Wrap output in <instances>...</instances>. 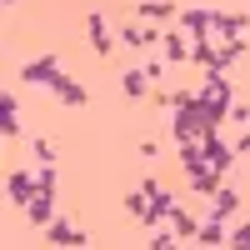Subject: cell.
Segmentation results:
<instances>
[{"mask_svg":"<svg viewBox=\"0 0 250 250\" xmlns=\"http://www.w3.org/2000/svg\"><path fill=\"white\" fill-rule=\"evenodd\" d=\"M195 100L225 120V110H230V100H235V90H230V80H225V70H205V80L195 85Z\"/></svg>","mask_w":250,"mask_h":250,"instance_id":"1","label":"cell"},{"mask_svg":"<svg viewBox=\"0 0 250 250\" xmlns=\"http://www.w3.org/2000/svg\"><path fill=\"white\" fill-rule=\"evenodd\" d=\"M200 150H205V160H210V170L230 175V165H235V145H225V140H220V130L200 135Z\"/></svg>","mask_w":250,"mask_h":250,"instance_id":"2","label":"cell"},{"mask_svg":"<svg viewBox=\"0 0 250 250\" xmlns=\"http://www.w3.org/2000/svg\"><path fill=\"white\" fill-rule=\"evenodd\" d=\"M55 75H60V60L55 55H40V60H25V65H20V80H25V85H45L50 90Z\"/></svg>","mask_w":250,"mask_h":250,"instance_id":"3","label":"cell"},{"mask_svg":"<svg viewBox=\"0 0 250 250\" xmlns=\"http://www.w3.org/2000/svg\"><path fill=\"white\" fill-rule=\"evenodd\" d=\"M35 190H40L35 170H10V180H5V195H10V205H30V200H35Z\"/></svg>","mask_w":250,"mask_h":250,"instance_id":"4","label":"cell"},{"mask_svg":"<svg viewBox=\"0 0 250 250\" xmlns=\"http://www.w3.org/2000/svg\"><path fill=\"white\" fill-rule=\"evenodd\" d=\"M175 25L190 35V40H200V35H210V25H215V10H180L175 15Z\"/></svg>","mask_w":250,"mask_h":250,"instance_id":"5","label":"cell"},{"mask_svg":"<svg viewBox=\"0 0 250 250\" xmlns=\"http://www.w3.org/2000/svg\"><path fill=\"white\" fill-rule=\"evenodd\" d=\"M50 90L60 95V105H85V100H90V90H85V85H80V80H70L65 70H60V75L50 80Z\"/></svg>","mask_w":250,"mask_h":250,"instance_id":"6","label":"cell"},{"mask_svg":"<svg viewBox=\"0 0 250 250\" xmlns=\"http://www.w3.org/2000/svg\"><path fill=\"white\" fill-rule=\"evenodd\" d=\"M25 215H30V225H40V230H45V225L55 220V190H35V200L25 205Z\"/></svg>","mask_w":250,"mask_h":250,"instance_id":"7","label":"cell"},{"mask_svg":"<svg viewBox=\"0 0 250 250\" xmlns=\"http://www.w3.org/2000/svg\"><path fill=\"white\" fill-rule=\"evenodd\" d=\"M155 40H165V35H155L150 25H135V20H125V30H120V45H130V50H145Z\"/></svg>","mask_w":250,"mask_h":250,"instance_id":"8","label":"cell"},{"mask_svg":"<svg viewBox=\"0 0 250 250\" xmlns=\"http://www.w3.org/2000/svg\"><path fill=\"white\" fill-rule=\"evenodd\" d=\"M85 35H90L95 55H110V50H115V40H110V30H105V15H100V10H95V15L85 20Z\"/></svg>","mask_w":250,"mask_h":250,"instance_id":"9","label":"cell"},{"mask_svg":"<svg viewBox=\"0 0 250 250\" xmlns=\"http://www.w3.org/2000/svg\"><path fill=\"white\" fill-rule=\"evenodd\" d=\"M175 5H165V0H140V20H150V25H175Z\"/></svg>","mask_w":250,"mask_h":250,"instance_id":"10","label":"cell"},{"mask_svg":"<svg viewBox=\"0 0 250 250\" xmlns=\"http://www.w3.org/2000/svg\"><path fill=\"white\" fill-rule=\"evenodd\" d=\"M0 135H20V100L15 95H0Z\"/></svg>","mask_w":250,"mask_h":250,"instance_id":"11","label":"cell"},{"mask_svg":"<svg viewBox=\"0 0 250 250\" xmlns=\"http://www.w3.org/2000/svg\"><path fill=\"white\" fill-rule=\"evenodd\" d=\"M45 235H50V245H85V235H80L70 220H60V215L45 225Z\"/></svg>","mask_w":250,"mask_h":250,"instance_id":"12","label":"cell"},{"mask_svg":"<svg viewBox=\"0 0 250 250\" xmlns=\"http://www.w3.org/2000/svg\"><path fill=\"white\" fill-rule=\"evenodd\" d=\"M240 55H245V40H215V65L210 70H230Z\"/></svg>","mask_w":250,"mask_h":250,"instance_id":"13","label":"cell"},{"mask_svg":"<svg viewBox=\"0 0 250 250\" xmlns=\"http://www.w3.org/2000/svg\"><path fill=\"white\" fill-rule=\"evenodd\" d=\"M120 95H130V100L150 95V70H125L120 75Z\"/></svg>","mask_w":250,"mask_h":250,"instance_id":"14","label":"cell"},{"mask_svg":"<svg viewBox=\"0 0 250 250\" xmlns=\"http://www.w3.org/2000/svg\"><path fill=\"white\" fill-rule=\"evenodd\" d=\"M210 35H215V40H240V35H245V20H240V15H220V10H215Z\"/></svg>","mask_w":250,"mask_h":250,"instance_id":"15","label":"cell"},{"mask_svg":"<svg viewBox=\"0 0 250 250\" xmlns=\"http://www.w3.org/2000/svg\"><path fill=\"white\" fill-rule=\"evenodd\" d=\"M235 210H240V195L230 190V185H220V190L210 195V215H220V220H225V215H235Z\"/></svg>","mask_w":250,"mask_h":250,"instance_id":"16","label":"cell"},{"mask_svg":"<svg viewBox=\"0 0 250 250\" xmlns=\"http://www.w3.org/2000/svg\"><path fill=\"white\" fill-rule=\"evenodd\" d=\"M180 60H190V35H165V65H180Z\"/></svg>","mask_w":250,"mask_h":250,"instance_id":"17","label":"cell"},{"mask_svg":"<svg viewBox=\"0 0 250 250\" xmlns=\"http://www.w3.org/2000/svg\"><path fill=\"white\" fill-rule=\"evenodd\" d=\"M220 185H225V175H220V170H200V175H190V190H195V195H205V200H210Z\"/></svg>","mask_w":250,"mask_h":250,"instance_id":"18","label":"cell"},{"mask_svg":"<svg viewBox=\"0 0 250 250\" xmlns=\"http://www.w3.org/2000/svg\"><path fill=\"white\" fill-rule=\"evenodd\" d=\"M195 245H225V225H220V215L200 220V230H195Z\"/></svg>","mask_w":250,"mask_h":250,"instance_id":"19","label":"cell"},{"mask_svg":"<svg viewBox=\"0 0 250 250\" xmlns=\"http://www.w3.org/2000/svg\"><path fill=\"white\" fill-rule=\"evenodd\" d=\"M190 60L210 70V65H215V35H200V40H190Z\"/></svg>","mask_w":250,"mask_h":250,"instance_id":"20","label":"cell"},{"mask_svg":"<svg viewBox=\"0 0 250 250\" xmlns=\"http://www.w3.org/2000/svg\"><path fill=\"white\" fill-rule=\"evenodd\" d=\"M165 225H170V230H175L180 240H195V230H200V225H195L190 215H185V210H180V205H175V210H170V220H165Z\"/></svg>","mask_w":250,"mask_h":250,"instance_id":"21","label":"cell"},{"mask_svg":"<svg viewBox=\"0 0 250 250\" xmlns=\"http://www.w3.org/2000/svg\"><path fill=\"white\" fill-rule=\"evenodd\" d=\"M145 210H150V195H145V190L125 195V215H130V220H145Z\"/></svg>","mask_w":250,"mask_h":250,"instance_id":"22","label":"cell"},{"mask_svg":"<svg viewBox=\"0 0 250 250\" xmlns=\"http://www.w3.org/2000/svg\"><path fill=\"white\" fill-rule=\"evenodd\" d=\"M225 120H235V125H250V100H230V110H225Z\"/></svg>","mask_w":250,"mask_h":250,"instance_id":"23","label":"cell"},{"mask_svg":"<svg viewBox=\"0 0 250 250\" xmlns=\"http://www.w3.org/2000/svg\"><path fill=\"white\" fill-rule=\"evenodd\" d=\"M225 245H235V250H250V220H240L235 230H230V240H225Z\"/></svg>","mask_w":250,"mask_h":250,"instance_id":"24","label":"cell"},{"mask_svg":"<svg viewBox=\"0 0 250 250\" xmlns=\"http://www.w3.org/2000/svg\"><path fill=\"white\" fill-rule=\"evenodd\" d=\"M35 160H55V140H45V135H35Z\"/></svg>","mask_w":250,"mask_h":250,"instance_id":"25","label":"cell"},{"mask_svg":"<svg viewBox=\"0 0 250 250\" xmlns=\"http://www.w3.org/2000/svg\"><path fill=\"white\" fill-rule=\"evenodd\" d=\"M150 245H155V250H165V245H175V240H170V230H165V225H155V235H150Z\"/></svg>","mask_w":250,"mask_h":250,"instance_id":"26","label":"cell"},{"mask_svg":"<svg viewBox=\"0 0 250 250\" xmlns=\"http://www.w3.org/2000/svg\"><path fill=\"white\" fill-rule=\"evenodd\" d=\"M240 155H250V130H245V135L235 140V160H240Z\"/></svg>","mask_w":250,"mask_h":250,"instance_id":"27","label":"cell"},{"mask_svg":"<svg viewBox=\"0 0 250 250\" xmlns=\"http://www.w3.org/2000/svg\"><path fill=\"white\" fill-rule=\"evenodd\" d=\"M0 5H5V10H10V5H15V0H0Z\"/></svg>","mask_w":250,"mask_h":250,"instance_id":"28","label":"cell"}]
</instances>
